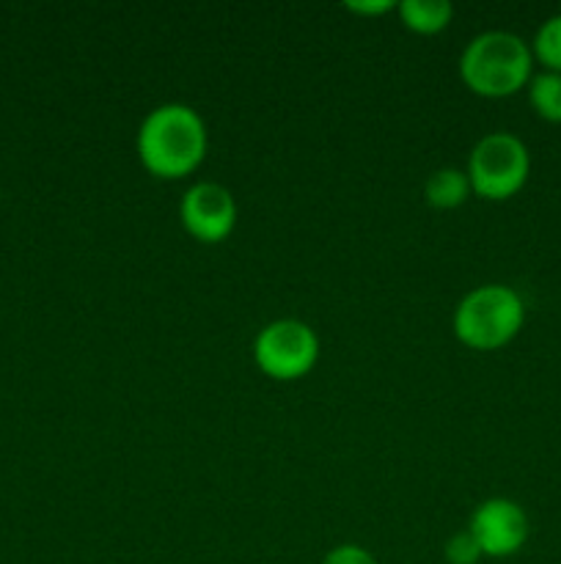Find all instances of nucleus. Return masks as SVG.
<instances>
[{
	"label": "nucleus",
	"mask_w": 561,
	"mask_h": 564,
	"mask_svg": "<svg viewBox=\"0 0 561 564\" xmlns=\"http://www.w3.org/2000/svg\"><path fill=\"white\" fill-rule=\"evenodd\" d=\"M138 160L157 180H185L207 154V124L182 102L154 108L138 130Z\"/></svg>",
	"instance_id": "nucleus-1"
},
{
	"label": "nucleus",
	"mask_w": 561,
	"mask_h": 564,
	"mask_svg": "<svg viewBox=\"0 0 561 564\" xmlns=\"http://www.w3.org/2000/svg\"><path fill=\"white\" fill-rule=\"evenodd\" d=\"M460 77L476 97H515L534 77L531 44L509 31L479 33L462 50Z\"/></svg>",
	"instance_id": "nucleus-2"
},
{
	"label": "nucleus",
	"mask_w": 561,
	"mask_h": 564,
	"mask_svg": "<svg viewBox=\"0 0 561 564\" xmlns=\"http://www.w3.org/2000/svg\"><path fill=\"white\" fill-rule=\"evenodd\" d=\"M526 323V303L512 286L484 284L468 292L454 312V336L479 352L509 345Z\"/></svg>",
	"instance_id": "nucleus-3"
},
{
	"label": "nucleus",
	"mask_w": 561,
	"mask_h": 564,
	"mask_svg": "<svg viewBox=\"0 0 561 564\" xmlns=\"http://www.w3.org/2000/svg\"><path fill=\"white\" fill-rule=\"evenodd\" d=\"M471 191L484 202H506L526 187L531 174L528 147L512 132H487L468 160Z\"/></svg>",
	"instance_id": "nucleus-4"
},
{
	"label": "nucleus",
	"mask_w": 561,
	"mask_h": 564,
	"mask_svg": "<svg viewBox=\"0 0 561 564\" xmlns=\"http://www.w3.org/2000/svg\"><path fill=\"white\" fill-rule=\"evenodd\" d=\"M253 358L267 378L292 383L317 367L319 339L311 325L300 319H275L258 330L253 341Z\"/></svg>",
	"instance_id": "nucleus-5"
},
{
	"label": "nucleus",
	"mask_w": 561,
	"mask_h": 564,
	"mask_svg": "<svg viewBox=\"0 0 561 564\" xmlns=\"http://www.w3.org/2000/svg\"><path fill=\"white\" fill-rule=\"evenodd\" d=\"M468 532L476 540L482 556L490 560H506L515 556L517 551L526 545L528 532V516L517 501L512 499H487L473 510Z\"/></svg>",
	"instance_id": "nucleus-6"
},
{
	"label": "nucleus",
	"mask_w": 561,
	"mask_h": 564,
	"mask_svg": "<svg viewBox=\"0 0 561 564\" xmlns=\"http://www.w3.org/2000/svg\"><path fill=\"white\" fill-rule=\"evenodd\" d=\"M179 220L193 240L215 246L234 231L237 202L229 187L218 182H198L182 196Z\"/></svg>",
	"instance_id": "nucleus-7"
},
{
	"label": "nucleus",
	"mask_w": 561,
	"mask_h": 564,
	"mask_svg": "<svg viewBox=\"0 0 561 564\" xmlns=\"http://www.w3.org/2000/svg\"><path fill=\"white\" fill-rule=\"evenodd\" d=\"M396 11H399L402 25L418 36H435L446 31L454 17V6L449 0H402Z\"/></svg>",
	"instance_id": "nucleus-8"
},
{
	"label": "nucleus",
	"mask_w": 561,
	"mask_h": 564,
	"mask_svg": "<svg viewBox=\"0 0 561 564\" xmlns=\"http://www.w3.org/2000/svg\"><path fill=\"white\" fill-rule=\"evenodd\" d=\"M471 180L460 169H438L424 185V198L432 209H457L471 196Z\"/></svg>",
	"instance_id": "nucleus-9"
},
{
	"label": "nucleus",
	"mask_w": 561,
	"mask_h": 564,
	"mask_svg": "<svg viewBox=\"0 0 561 564\" xmlns=\"http://www.w3.org/2000/svg\"><path fill=\"white\" fill-rule=\"evenodd\" d=\"M528 102L534 113L550 124H561V75L559 72H539L528 83Z\"/></svg>",
	"instance_id": "nucleus-10"
},
{
	"label": "nucleus",
	"mask_w": 561,
	"mask_h": 564,
	"mask_svg": "<svg viewBox=\"0 0 561 564\" xmlns=\"http://www.w3.org/2000/svg\"><path fill=\"white\" fill-rule=\"evenodd\" d=\"M534 61L544 66V72H559L561 75V14L548 17L539 25L537 36L531 42Z\"/></svg>",
	"instance_id": "nucleus-11"
},
{
	"label": "nucleus",
	"mask_w": 561,
	"mask_h": 564,
	"mask_svg": "<svg viewBox=\"0 0 561 564\" xmlns=\"http://www.w3.org/2000/svg\"><path fill=\"white\" fill-rule=\"evenodd\" d=\"M446 562L449 564H476L482 560V551H479L476 540L471 538V532L451 534L449 543H446Z\"/></svg>",
	"instance_id": "nucleus-12"
},
{
	"label": "nucleus",
	"mask_w": 561,
	"mask_h": 564,
	"mask_svg": "<svg viewBox=\"0 0 561 564\" xmlns=\"http://www.w3.org/2000/svg\"><path fill=\"white\" fill-rule=\"evenodd\" d=\"M322 564H377L372 554H369L363 545H336L328 556H324Z\"/></svg>",
	"instance_id": "nucleus-13"
},
{
	"label": "nucleus",
	"mask_w": 561,
	"mask_h": 564,
	"mask_svg": "<svg viewBox=\"0 0 561 564\" xmlns=\"http://www.w3.org/2000/svg\"><path fill=\"white\" fill-rule=\"evenodd\" d=\"M346 11L352 14H363V17H380V14H388V11L396 9L394 0H352V3H344Z\"/></svg>",
	"instance_id": "nucleus-14"
}]
</instances>
